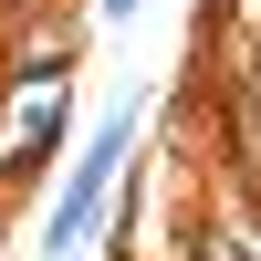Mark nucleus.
Here are the masks:
<instances>
[{
    "instance_id": "obj_1",
    "label": "nucleus",
    "mask_w": 261,
    "mask_h": 261,
    "mask_svg": "<svg viewBox=\"0 0 261 261\" xmlns=\"http://www.w3.org/2000/svg\"><path fill=\"white\" fill-rule=\"evenodd\" d=\"M136 136H146V105H115V115L63 157V188H53V209H42V261H84V241L105 230V209H115V188H125Z\"/></svg>"
},
{
    "instance_id": "obj_2",
    "label": "nucleus",
    "mask_w": 261,
    "mask_h": 261,
    "mask_svg": "<svg viewBox=\"0 0 261 261\" xmlns=\"http://www.w3.org/2000/svg\"><path fill=\"white\" fill-rule=\"evenodd\" d=\"M42 157H63V84H53V94L32 84V115H21V146L0 157V188H21V178H42Z\"/></svg>"
},
{
    "instance_id": "obj_3",
    "label": "nucleus",
    "mask_w": 261,
    "mask_h": 261,
    "mask_svg": "<svg viewBox=\"0 0 261 261\" xmlns=\"http://www.w3.org/2000/svg\"><path fill=\"white\" fill-rule=\"evenodd\" d=\"M146 11V0H94V21H136Z\"/></svg>"
},
{
    "instance_id": "obj_4",
    "label": "nucleus",
    "mask_w": 261,
    "mask_h": 261,
    "mask_svg": "<svg viewBox=\"0 0 261 261\" xmlns=\"http://www.w3.org/2000/svg\"><path fill=\"white\" fill-rule=\"evenodd\" d=\"M241 73H251V84H261V42H251V53H241Z\"/></svg>"
}]
</instances>
